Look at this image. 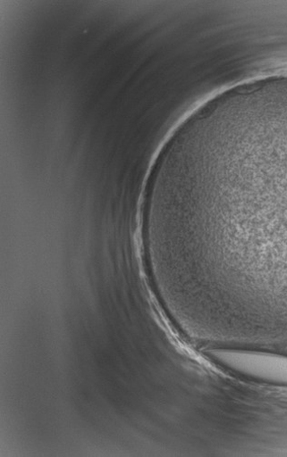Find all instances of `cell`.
I'll list each match as a JSON object with an SVG mask.
<instances>
[{
    "mask_svg": "<svg viewBox=\"0 0 287 457\" xmlns=\"http://www.w3.org/2000/svg\"><path fill=\"white\" fill-rule=\"evenodd\" d=\"M209 356L222 367L266 384L287 386V356L271 353L217 349Z\"/></svg>",
    "mask_w": 287,
    "mask_h": 457,
    "instance_id": "obj_2",
    "label": "cell"
},
{
    "mask_svg": "<svg viewBox=\"0 0 287 457\" xmlns=\"http://www.w3.org/2000/svg\"><path fill=\"white\" fill-rule=\"evenodd\" d=\"M176 234L195 256L227 246L267 264L287 295V119L221 118L190 128L168 170Z\"/></svg>",
    "mask_w": 287,
    "mask_h": 457,
    "instance_id": "obj_1",
    "label": "cell"
}]
</instances>
